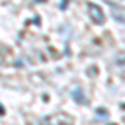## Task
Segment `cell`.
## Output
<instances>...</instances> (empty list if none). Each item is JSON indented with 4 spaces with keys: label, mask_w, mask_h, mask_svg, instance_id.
Wrapping results in <instances>:
<instances>
[{
    "label": "cell",
    "mask_w": 125,
    "mask_h": 125,
    "mask_svg": "<svg viewBox=\"0 0 125 125\" xmlns=\"http://www.w3.org/2000/svg\"><path fill=\"white\" fill-rule=\"evenodd\" d=\"M67 3H68V0H63V3H62V5H60V9L63 10V9H65V7H67Z\"/></svg>",
    "instance_id": "5"
},
{
    "label": "cell",
    "mask_w": 125,
    "mask_h": 125,
    "mask_svg": "<svg viewBox=\"0 0 125 125\" xmlns=\"http://www.w3.org/2000/svg\"><path fill=\"white\" fill-rule=\"evenodd\" d=\"M42 125H73V118L67 114H53L42 120Z\"/></svg>",
    "instance_id": "1"
},
{
    "label": "cell",
    "mask_w": 125,
    "mask_h": 125,
    "mask_svg": "<svg viewBox=\"0 0 125 125\" xmlns=\"http://www.w3.org/2000/svg\"><path fill=\"white\" fill-rule=\"evenodd\" d=\"M72 97H73L77 102H80V104H85V102H87V98L83 97V94H82V90H80V88H75V90H73V94H72Z\"/></svg>",
    "instance_id": "4"
},
{
    "label": "cell",
    "mask_w": 125,
    "mask_h": 125,
    "mask_svg": "<svg viewBox=\"0 0 125 125\" xmlns=\"http://www.w3.org/2000/svg\"><path fill=\"white\" fill-rule=\"evenodd\" d=\"M87 10H88V17L92 19L94 23H104L105 22V15H104V12H102V9L98 5L88 2L87 3Z\"/></svg>",
    "instance_id": "2"
},
{
    "label": "cell",
    "mask_w": 125,
    "mask_h": 125,
    "mask_svg": "<svg viewBox=\"0 0 125 125\" xmlns=\"http://www.w3.org/2000/svg\"><path fill=\"white\" fill-rule=\"evenodd\" d=\"M110 3V2H108ZM112 5V3H110ZM112 10H114V17H115L118 22H122V23H125V9H120V7H114L112 5Z\"/></svg>",
    "instance_id": "3"
}]
</instances>
